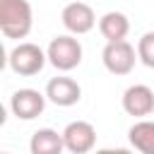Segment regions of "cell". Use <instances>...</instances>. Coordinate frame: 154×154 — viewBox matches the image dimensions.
<instances>
[{
	"instance_id": "3",
	"label": "cell",
	"mask_w": 154,
	"mask_h": 154,
	"mask_svg": "<svg viewBox=\"0 0 154 154\" xmlns=\"http://www.w3.org/2000/svg\"><path fill=\"white\" fill-rule=\"evenodd\" d=\"M7 63H10V70L19 77H31V75H38L43 70V65L48 63V55L41 46L31 43V41H19L10 55H7Z\"/></svg>"
},
{
	"instance_id": "8",
	"label": "cell",
	"mask_w": 154,
	"mask_h": 154,
	"mask_svg": "<svg viewBox=\"0 0 154 154\" xmlns=\"http://www.w3.org/2000/svg\"><path fill=\"white\" fill-rule=\"evenodd\" d=\"M123 111L144 120V116L154 113V91L147 84H132L123 91Z\"/></svg>"
},
{
	"instance_id": "9",
	"label": "cell",
	"mask_w": 154,
	"mask_h": 154,
	"mask_svg": "<svg viewBox=\"0 0 154 154\" xmlns=\"http://www.w3.org/2000/svg\"><path fill=\"white\" fill-rule=\"evenodd\" d=\"M43 94H46V99H48L51 103L67 108V106H75V103L82 99V87L77 84V79L60 75V77L48 79V84H46V91H43Z\"/></svg>"
},
{
	"instance_id": "12",
	"label": "cell",
	"mask_w": 154,
	"mask_h": 154,
	"mask_svg": "<svg viewBox=\"0 0 154 154\" xmlns=\"http://www.w3.org/2000/svg\"><path fill=\"white\" fill-rule=\"evenodd\" d=\"M128 140L135 152L154 154V120H137L128 130Z\"/></svg>"
},
{
	"instance_id": "13",
	"label": "cell",
	"mask_w": 154,
	"mask_h": 154,
	"mask_svg": "<svg viewBox=\"0 0 154 154\" xmlns=\"http://www.w3.org/2000/svg\"><path fill=\"white\" fill-rule=\"evenodd\" d=\"M137 58H140L142 65L154 70V31H147V34L140 36V41H137Z\"/></svg>"
},
{
	"instance_id": "7",
	"label": "cell",
	"mask_w": 154,
	"mask_h": 154,
	"mask_svg": "<svg viewBox=\"0 0 154 154\" xmlns=\"http://www.w3.org/2000/svg\"><path fill=\"white\" fill-rule=\"evenodd\" d=\"M63 142L70 154H89L96 144V128L87 120H72L63 130Z\"/></svg>"
},
{
	"instance_id": "6",
	"label": "cell",
	"mask_w": 154,
	"mask_h": 154,
	"mask_svg": "<svg viewBox=\"0 0 154 154\" xmlns=\"http://www.w3.org/2000/svg\"><path fill=\"white\" fill-rule=\"evenodd\" d=\"M46 94H41L38 89H17L12 96H10V111L14 118L19 120H34L43 113L46 108Z\"/></svg>"
},
{
	"instance_id": "5",
	"label": "cell",
	"mask_w": 154,
	"mask_h": 154,
	"mask_svg": "<svg viewBox=\"0 0 154 154\" xmlns=\"http://www.w3.org/2000/svg\"><path fill=\"white\" fill-rule=\"evenodd\" d=\"M60 22L63 26L72 34V36H82V34H89L94 26H96V14L91 10V5L87 2H67L60 12Z\"/></svg>"
},
{
	"instance_id": "1",
	"label": "cell",
	"mask_w": 154,
	"mask_h": 154,
	"mask_svg": "<svg viewBox=\"0 0 154 154\" xmlns=\"http://www.w3.org/2000/svg\"><path fill=\"white\" fill-rule=\"evenodd\" d=\"M34 24L29 0H0V31L7 38H26Z\"/></svg>"
},
{
	"instance_id": "10",
	"label": "cell",
	"mask_w": 154,
	"mask_h": 154,
	"mask_svg": "<svg viewBox=\"0 0 154 154\" xmlns=\"http://www.w3.org/2000/svg\"><path fill=\"white\" fill-rule=\"evenodd\" d=\"M29 152L31 154H63L65 152L63 132L53 128H38L29 140Z\"/></svg>"
},
{
	"instance_id": "14",
	"label": "cell",
	"mask_w": 154,
	"mask_h": 154,
	"mask_svg": "<svg viewBox=\"0 0 154 154\" xmlns=\"http://www.w3.org/2000/svg\"><path fill=\"white\" fill-rule=\"evenodd\" d=\"M94 154H135V152H130L125 147H116V149H96Z\"/></svg>"
},
{
	"instance_id": "11",
	"label": "cell",
	"mask_w": 154,
	"mask_h": 154,
	"mask_svg": "<svg viewBox=\"0 0 154 154\" xmlns=\"http://www.w3.org/2000/svg\"><path fill=\"white\" fill-rule=\"evenodd\" d=\"M99 31L101 36L106 38V43H116V41H125L128 31H130V19L123 14V12H106L101 19H99Z\"/></svg>"
},
{
	"instance_id": "15",
	"label": "cell",
	"mask_w": 154,
	"mask_h": 154,
	"mask_svg": "<svg viewBox=\"0 0 154 154\" xmlns=\"http://www.w3.org/2000/svg\"><path fill=\"white\" fill-rule=\"evenodd\" d=\"M2 154H10V152H2Z\"/></svg>"
},
{
	"instance_id": "2",
	"label": "cell",
	"mask_w": 154,
	"mask_h": 154,
	"mask_svg": "<svg viewBox=\"0 0 154 154\" xmlns=\"http://www.w3.org/2000/svg\"><path fill=\"white\" fill-rule=\"evenodd\" d=\"M46 55H48V63L58 72H70L82 63V43L72 34H60L51 38Z\"/></svg>"
},
{
	"instance_id": "4",
	"label": "cell",
	"mask_w": 154,
	"mask_h": 154,
	"mask_svg": "<svg viewBox=\"0 0 154 154\" xmlns=\"http://www.w3.org/2000/svg\"><path fill=\"white\" fill-rule=\"evenodd\" d=\"M101 60H103V67L111 75H130L140 58H137V51L132 48L130 41H116V43L103 46Z\"/></svg>"
}]
</instances>
